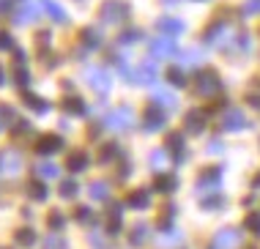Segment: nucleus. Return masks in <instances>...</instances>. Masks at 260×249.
Instances as JSON below:
<instances>
[{
	"label": "nucleus",
	"mask_w": 260,
	"mask_h": 249,
	"mask_svg": "<svg viewBox=\"0 0 260 249\" xmlns=\"http://www.w3.org/2000/svg\"><path fill=\"white\" fill-rule=\"evenodd\" d=\"M104 126L112 132H126L135 126V110L132 107H118V110H112L107 118H104Z\"/></svg>",
	"instance_id": "obj_1"
},
{
	"label": "nucleus",
	"mask_w": 260,
	"mask_h": 249,
	"mask_svg": "<svg viewBox=\"0 0 260 249\" xmlns=\"http://www.w3.org/2000/svg\"><path fill=\"white\" fill-rule=\"evenodd\" d=\"M99 17H102V22H107V25H118L129 17V6L121 3V0H104L102 9H99Z\"/></svg>",
	"instance_id": "obj_2"
},
{
	"label": "nucleus",
	"mask_w": 260,
	"mask_h": 249,
	"mask_svg": "<svg viewBox=\"0 0 260 249\" xmlns=\"http://www.w3.org/2000/svg\"><path fill=\"white\" fill-rule=\"evenodd\" d=\"M206 44H214V47H230L233 44V36H230V27L228 22H214L206 30Z\"/></svg>",
	"instance_id": "obj_3"
},
{
	"label": "nucleus",
	"mask_w": 260,
	"mask_h": 249,
	"mask_svg": "<svg viewBox=\"0 0 260 249\" xmlns=\"http://www.w3.org/2000/svg\"><path fill=\"white\" fill-rule=\"evenodd\" d=\"M222 186V167H208L206 173L198 178V183H194V189L200 192V195H211V192H219Z\"/></svg>",
	"instance_id": "obj_4"
},
{
	"label": "nucleus",
	"mask_w": 260,
	"mask_h": 249,
	"mask_svg": "<svg viewBox=\"0 0 260 249\" xmlns=\"http://www.w3.org/2000/svg\"><path fill=\"white\" fill-rule=\"evenodd\" d=\"M194 90H198L200 96H216L222 90V82H219V77H216L214 71H203V74L198 77Z\"/></svg>",
	"instance_id": "obj_5"
},
{
	"label": "nucleus",
	"mask_w": 260,
	"mask_h": 249,
	"mask_svg": "<svg viewBox=\"0 0 260 249\" xmlns=\"http://www.w3.org/2000/svg\"><path fill=\"white\" fill-rule=\"evenodd\" d=\"M19 167H22V156H19L17 151H11V148L0 151V173L3 175H17Z\"/></svg>",
	"instance_id": "obj_6"
},
{
	"label": "nucleus",
	"mask_w": 260,
	"mask_h": 249,
	"mask_svg": "<svg viewBox=\"0 0 260 249\" xmlns=\"http://www.w3.org/2000/svg\"><path fill=\"white\" fill-rule=\"evenodd\" d=\"M241 244V230H236V227H224L214 236V246L216 249H236Z\"/></svg>",
	"instance_id": "obj_7"
},
{
	"label": "nucleus",
	"mask_w": 260,
	"mask_h": 249,
	"mask_svg": "<svg viewBox=\"0 0 260 249\" xmlns=\"http://www.w3.org/2000/svg\"><path fill=\"white\" fill-rule=\"evenodd\" d=\"M165 120H167L165 110H161L159 104H151L148 110H145V115H143V126H145L148 132H159L161 126H165Z\"/></svg>",
	"instance_id": "obj_8"
},
{
	"label": "nucleus",
	"mask_w": 260,
	"mask_h": 249,
	"mask_svg": "<svg viewBox=\"0 0 260 249\" xmlns=\"http://www.w3.org/2000/svg\"><path fill=\"white\" fill-rule=\"evenodd\" d=\"M244 126H247V115H244L238 107H230V110L224 112V118H222V129H228V132H241Z\"/></svg>",
	"instance_id": "obj_9"
},
{
	"label": "nucleus",
	"mask_w": 260,
	"mask_h": 249,
	"mask_svg": "<svg viewBox=\"0 0 260 249\" xmlns=\"http://www.w3.org/2000/svg\"><path fill=\"white\" fill-rule=\"evenodd\" d=\"M165 151L173 156L175 165H181V162L186 159V148H184V134H170L165 142Z\"/></svg>",
	"instance_id": "obj_10"
},
{
	"label": "nucleus",
	"mask_w": 260,
	"mask_h": 249,
	"mask_svg": "<svg viewBox=\"0 0 260 249\" xmlns=\"http://www.w3.org/2000/svg\"><path fill=\"white\" fill-rule=\"evenodd\" d=\"M41 9H44V3H36V0H27V3L19 9V14H17V22L19 25H30V22H36V19L41 17Z\"/></svg>",
	"instance_id": "obj_11"
},
{
	"label": "nucleus",
	"mask_w": 260,
	"mask_h": 249,
	"mask_svg": "<svg viewBox=\"0 0 260 249\" xmlns=\"http://www.w3.org/2000/svg\"><path fill=\"white\" fill-rule=\"evenodd\" d=\"M132 82H135V85H153V82H156V63H153V60H143V66L132 74Z\"/></svg>",
	"instance_id": "obj_12"
},
{
	"label": "nucleus",
	"mask_w": 260,
	"mask_h": 249,
	"mask_svg": "<svg viewBox=\"0 0 260 249\" xmlns=\"http://www.w3.org/2000/svg\"><path fill=\"white\" fill-rule=\"evenodd\" d=\"M63 148V140L58 137V134H41V137L36 140V151L41 156H52V153H58Z\"/></svg>",
	"instance_id": "obj_13"
},
{
	"label": "nucleus",
	"mask_w": 260,
	"mask_h": 249,
	"mask_svg": "<svg viewBox=\"0 0 260 249\" xmlns=\"http://www.w3.org/2000/svg\"><path fill=\"white\" fill-rule=\"evenodd\" d=\"M85 80H88V85L93 90H102V94H107L110 90V74L104 69H88V74H85Z\"/></svg>",
	"instance_id": "obj_14"
},
{
	"label": "nucleus",
	"mask_w": 260,
	"mask_h": 249,
	"mask_svg": "<svg viewBox=\"0 0 260 249\" xmlns=\"http://www.w3.org/2000/svg\"><path fill=\"white\" fill-rule=\"evenodd\" d=\"M151 55L153 58H170L175 55V41L170 36H165V39H153L151 41Z\"/></svg>",
	"instance_id": "obj_15"
},
{
	"label": "nucleus",
	"mask_w": 260,
	"mask_h": 249,
	"mask_svg": "<svg viewBox=\"0 0 260 249\" xmlns=\"http://www.w3.org/2000/svg\"><path fill=\"white\" fill-rule=\"evenodd\" d=\"M206 123H208V112L206 110H189L186 112V129L192 134H200Z\"/></svg>",
	"instance_id": "obj_16"
},
{
	"label": "nucleus",
	"mask_w": 260,
	"mask_h": 249,
	"mask_svg": "<svg viewBox=\"0 0 260 249\" xmlns=\"http://www.w3.org/2000/svg\"><path fill=\"white\" fill-rule=\"evenodd\" d=\"M121 211H123L121 203H112V208L107 213V233H110V236H118V233H121V225H123Z\"/></svg>",
	"instance_id": "obj_17"
},
{
	"label": "nucleus",
	"mask_w": 260,
	"mask_h": 249,
	"mask_svg": "<svg viewBox=\"0 0 260 249\" xmlns=\"http://www.w3.org/2000/svg\"><path fill=\"white\" fill-rule=\"evenodd\" d=\"M156 27L165 36H178V33H184L186 30V25L181 22V19H173V17H161V19H156Z\"/></svg>",
	"instance_id": "obj_18"
},
{
	"label": "nucleus",
	"mask_w": 260,
	"mask_h": 249,
	"mask_svg": "<svg viewBox=\"0 0 260 249\" xmlns=\"http://www.w3.org/2000/svg\"><path fill=\"white\" fill-rule=\"evenodd\" d=\"M153 104H159L161 110H175L178 107V99H175V94H170V90H165V88H156L153 90Z\"/></svg>",
	"instance_id": "obj_19"
},
{
	"label": "nucleus",
	"mask_w": 260,
	"mask_h": 249,
	"mask_svg": "<svg viewBox=\"0 0 260 249\" xmlns=\"http://www.w3.org/2000/svg\"><path fill=\"white\" fill-rule=\"evenodd\" d=\"M126 205H129V208H148V205H151V192L148 189L132 192V195L126 197Z\"/></svg>",
	"instance_id": "obj_20"
},
{
	"label": "nucleus",
	"mask_w": 260,
	"mask_h": 249,
	"mask_svg": "<svg viewBox=\"0 0 260 249\" xmlns=\"http://www.w3.org/2000/svg\"><path fill=\"white\" fill-rule=\"evenodd\" d=\"M22 102H25V107H27V110H36L39 115H44V112H50V104H47L44 99H41V96H33V94H27V90L22 94Z\"/></svg>",
	"instance_id": "obj_21"
},
{
	"label": "nucleus",
	"mask_w": 260,
	"mask_h": 249,
	"mask_svg": "<svg viewBox=\"0 0 260 249\" xmlns=\"http://www.w3.org/2000/svg\"><path fill=\"white\" fill-rule=\"evenodd\" d=\"M203 60H206V52H203V49H186V52L181 55V66L184 69H194V66H200Z\"/></svg>",
	"instance_id": "obj_22"
},
{
	"label": "nucleus",
	"mask_w": 260,
	"mask_h": 249,
	"mask_svg": "<svg viewBox=\"0 0 260 249\" xmlns=\"http://www.w3.org/2000/svg\"><path fill=\"white\" fill-rule=\"evenodd\" d=\"M63 110H66L69 115H85L88 107L80 96H69V99H63Z\"/></svg>",
	"instance_id": "obj_23"
},
{
	"label": "nucleus",
	"mask_w": 260,
	"mask_h": 249,
	"mask_svg": "<svg viewBox=\"0 0 260 249\" xmlns=\"http://www.w3.org/2000/svg\"><path fill=\"white\" fill-rule=\"evenodd\" d=\"M66 167L72 170V173H82V170L88 167V153L85 151H77L69 156V162H66Z\"/></svg>",
	"instance_id": "obj_24"
},
{
	"label": "nucleus",
	"mask_w": 260,
	"mask_h": 249,
	"mask_svg": "<svg viewBox=\"0 0 260 249\" xmlns=\"http://www.w3.org/2000/svg\"><path fill=\"white\" fill-rule=\"evenodd\" d=\"M82 44L90 47V49L102 47V30L99 27H85V30H82Z\"/></svg>",
	"instance_id": "obj_25"
},
{
	"label": "nucleus",
	"mask_w": 260,
	"mask_h": 249,
	"mask_svg": "<svg viewBox=\"0 0 260 249\" xmlns=\"http://www.w3.org/2000/svg\"><path fill=\"white\" fill-rule=\"evenodd\" d=\"M90 197H93V200H110V183L107 181H93V183H90Z\"/></svg>",
	"instance_id": "obj_26"
},
{
	"label": "nucleus",
	"mask_w": 260,
	"mask_h": 249,
	"mask_svg": "<svg viewBox=\"0 0 260 249\" xmlns=\"http://www.w3.org/2000/svg\"><path fill=\"white\" fill-rule=\"evenodd\" d=\"M41 3H44V11L50 14V17L55 19V22H60V25H63V22L69 19V17H66V11H63L60 6L55 3V0H41Z\"/></svg>",
	"instance_id": "obj_27"
},
{
	"label": "nucleus",
	"mask_w": 260,
	"mask_h": 249,
	"mask_svg": "<svg viewBox=\"0 0 260 249\" xmlns=\"http://www.w3.org/2000/svg\"><path fill=\"white\" fill-rule=\"evenodd\" d=\"M148 233H151V227H148V225L137 222V225H135V230H132V246H143L145 241H148Z\"/></svg>",
	"instance_id": "obj_28"
},
{
	"label": "nucleus",
	"mask_w": 260,
	"mask_h": 249,
	"mask_svg": "<svg viewBox=\"0 0 260 249\" xmlns=\"http://www.w3.org/2000/svg\"><path fill=\"white\" fill-rule=\"evenodd\" d=\"M175 183H178V181H175L173 175L159 173V175H156V181H153V189H156V192H173V189H175Z\"/></svg>",
	"instance_id": "obj_29"
},
{
	"label": "nucleus",
	"mask_w": 260,
	"mask_h": 249,
	"mask_svg": "<svg viewBox=\"0 0 260 249\" xmlns=\"http://www.w3.org/2000/svg\"><path fill=\"white\" fill-rule=\"evenodd\" d=\"M181 241H184V236H181L178 230H167L165 236L159 238V246H161V249H170V246H178Z\"/></svg>",
	"instance_id": "obj_30"
},
{
	"label": "nucleus",
	"mask_w": 260,
	"mask_h": 249,
	"mask_svg": "<svg viewBox=\"0 0 260 249\" xmlns=\"http://www.w3.org/2000/svg\"><path fill=\"white\" fill-rule=\"evenodd\" d=\"M27 195L33 197V200H39V203H44L47 200V195H50V192H47V186L41 181H30V186H27Z\"/></svg>",
	"instance_id": "obj_31"
},
{
	"label": "nucleus",
	"mask_w": 260,
	"mask_h": 249,
	"mask_svg": "<svg viewBox=\"0 0 260 249\" xmlns=\"http://www.w3.org/2000/svg\"><path fill=\"white\" fill-rule=\"evenodd\" d=\"M36 173H39V178H47V181H50V178H58L60 175V167L52 165V162H44V165L36 167Z\"/></svg>",
	"instance_id": "obj_32"
},
{
	"label": "nucleus",
	"mask_w": 260,
	"mask_h": 249,
	"mask_svg": "<svg viewBox=\"0 0 260 249\" xmlns=\"http://www.w3.org/2000/svg\"><path fill=\"white\" fill-rule=\"evenodd\" d=\"M115 156H121V148H118L115 142H107V145L99 151V162H102V165H107L110 159H115Z\"/></svg>",
	"instance_id": "obj_33"
},
{
	"label": "nucleus",
	"mask_w": 260,
	"mask_h": 249,
	"mask_svg": "<svg viewBox=\"0 0 260 249\" xmlns=\"http://www.w3.org/2000/svg\"><path fill=\"white\" fill-rule=\"evenodd\" d=\"M17 244L33 246V244H36V230H30V227H22V230H17Z\"/></svg>",
	"instance_id": "obj_34"
},
{
	"label": "nucleus",
	"mask_w": 260,
	"mask_h": 249,
	"mask_svg": "<svg viewBox=\"0 0 260 249\" xmlns=\"http://www.w3.org/2000/svg\"><path fill=\"white\" fill-rule=\"evenodd\" d=\"M14 82H17V85H22V88H25V85L27 82H30V74H27V69H25V60H19L17 63V69H14Z\"/></svg>",
	"instance_id": "obj_35"
},
{
	"label": "nucleus",
	"mask_w": 260,
	"mask_h": 249,
	"mask_svg": "<svg viewBox=\"0 0 260 249\" xmlns=\"http://www.w3.org/2000/svg\"><path fill=\"white\" fill-rule=\"evenodd\" d=\"M167 80H170L173 85H186L184 66H173V69H167Z\"/></svg>",
	"instance_id": "obj_36"
},
{
	"label": "nucleus",
	"mask_w": 260,
	"mask_h": 249,
	"mask_svg": "<svg viewBox=\"0 0 260 249\" xmlns=\"http://www.w3.org/2000/svg\"><path fill=\"white\" fill-rule=\"evenodd\" d=\"M77 192H80V186H77V181H74V178H66V181L60 183V195L66 197V200H72V197L77 195Z\"/></svg>",
	"instance_id": "obj_37"
},
{
	"label": "nucleus",
	"mask_w": 260,
	"mask_h": 249,
	"mask_svg": "<svg viewBox=\"0 0 260 249\" xmlns=\"http://www.w3.org/2000/svg\"><path fill=\"white\" fill-rule=\"evenodd\" d=\"M151 165H153V170H165V165H167V151L165 148H159V151L151 153Z\"/></svg>",
	"instance_id": "obj_38"
},
{
	"label": "nucleus",
	"mask_w": 260,
	"mask_h": 249,
	"mask_svg": "<svg viewBox=\"0 0 260 249\" xmlns=\"http://www.w3.org/2000/svg\"><path fill=\"white\" fill-rule=\"evenodd\" d=\"M44 249H69V244H66V238H63V236L55 233V236H50L44 241Z\"/></svg>",
	"instance_id": "obj_39"
},
{
	"label": "nucleus",
	"mask_w": 260,
	"mask_h": 249,
	"mask_svg": "<svg viewBox=\"0 0 260 249\" xmlns=\"http://www.w3.org/2000/svg\"><path fill=\"white\" fill-rule=\"evenodd\" d=\"M47 225H50V230H60V227L66 225V219H63V213H60V211H52V213H50V219H47Z\"/></svg>",
	"instance_id": "obj_40"
},
{
	"label": "nucleus",
	"mask_w": 260,
	"mask_h": 249,
	"mask_svg": "<svg viewBox=\"0 0 260 249\" xmlns=\"http://www.w3.org/2000/svg\"><path fill=\"white\" fill-rule=\"evenodd\" d=\"M244 227H247V230H252L255 236H260V213H249L247 222H244Z\"/></svg>",
	"instance_id": "obj_41"
},
{
	"label": "nucleus",
	"mask_w": 260,
	"mask_h": 249,
	"mask_svg": "<svg viewBox=\"0 0 260 249\" xmlns=\"http://www.w3.org/2000/svg\"><path fill=\"white\" fill-rule=\"evenodd\" d=\"M140 36H143V30H126V33L118 36V41H121V44H135Z\"/></svg>",
	"instance_id": "obj_42"
},
{
	"label": "nucleus",
	"mask_w": 260,
	"mask_h": 249,
	"mask_svg": "<svg viewBox=\"0 0 260 249\" xmlns=\"http://www.w3.org/2000/svg\"><path fill=\"white\" fill-rule=\"evenodd\" d=\"M173 213H175V208H167L165 213H161V219H159L161 230H170V227H173Z\"/></svg>",
	"instance_id": "obj_43"
},
{
	"label": "nucleus",
	"mask_w": 260,
	"mask_h": 249,
	"mask_svg": "<svg viewBox=\"0 0 260 249\" xmlns=\"http://www.w3.org/2000/svg\"><path fill=\"white\" fill-rule=\"evenodd\" d=\"M219 205H222L219 192H211V197H206V200H203V208H219Z\"/></svg>",
	"instance_id": "obj_44"
},
{
	"label": "nucleus",
	"mask_w": 260,
	"mask_h": 249,
	"mask_svg": "<svg viewBox=\"0 0 260 249\" xmlns=\"http://www.w3.org/2000/svg\"><path fill=\"white\" fill-rule=\"evenodd\" d=\"M77 222H82V225L93 222V213H90V208H77Z\"/></svg>",
	"instance_id": "obj_45"
},
{
	"label": "nucleus",
	"mask_w": 260,
	"mask_h": 249,
	"mask_svg": "<svg viewBox=\"0 0 260 249\" xmlns=\"http://www.w3.org/2000/svg\"><path fill=\"white\" fill-rule=\"evenodd\" d=\"M244 14H260V0H247V3H244V9H241Z\"/></svg>",
	"instance_id": "obj_46"
},
{
	"label": "nucleus",
	"mask_w": 260,
	"mask_h": 249,
	"mask_svg": "<svg viewBox=\"0 0 260 249\" xmlns=\"http://www.w3.org/2000/svg\"><path fill=\"white\" fill-rule=\"evenodd\" d=\"M206 151H208V153H214V156H222V153H224V145H222L219 140H211Z\"/></svg>",
	"instance_id": "obj_47"
},
{
	"label": "nucleus",
	"mask_w": 260,
	"mask_h": 249,
	"mask_svg": "<svg viewBox=\"0 0 260 249\" xmlns=\"http://www.w3.org/2000/svg\"><path fill=\"white\" fill-rule=\"evenodd\" d=\"M115 66H118V71H121L126 80H132V71H129V63H126V58H115Z\"/></svg>",
	"instance_id": "obj_48"
},
{
	"label": "nucleus",
	"mask_w": 260,
	"mask_h": 249,
	"mask_svg": "<svg viewBox=\"0 0 260 249\" xmlns=\"http://www.w3.org/2000/svg\"><path fill=\"white\" fill-rule=\"evenodd\" d=\"M11 47H14L11 36L9 33H0V49H11Z\"/></svg>",
	"instance_id": "obj_49"
},
{
	"label": "nucleus",
	"mask_w": 260,
	"mask_h": 249,
	"mask_svg": "<svg viewBox=\"0 0 260 249\" xmlns=\"http://www.w3.org/2000/svg\"><path fill=\"white\" fill-rule=\"evenodd\" d=\"M14 132H17V134H27V132H30V123H25V120H19V123H17V129H14Z\"/></svg>",
	"instance_id": "obj_50"
},
{
	"label": "nucleus",
	"mask_w": 260,
	"mask_h": 249,
	"mask_svg": "<svg viewBox=\"0 0 260 249\" xmlns=\"http://www.w3.org/2000/svg\"><path fill=\"white\" fill-rule=\"evenodd\" d=\"M0 115H3L6 120H14V110L11 107H0Z\"/></svg>",
	"instance_id": "obj_51"
},
{
	"label": "nucleus",
	"mask_w": 260,
	"mask_h": 249,
	"mask_svg": "<svg viewBox=\"0 0 260 249\" xmlns=\"http://www.w3.org/2000/svg\"><path fill=\"white\" fill-rule=\"evenodd\" d=\"M9 6H11V0H0V11H6Z\"/></svg>",
	"instance_id": "obj_52"
},
{
	"label": "nucleus",
	"mask_w": 260,
	"mask_h": 249,
	"mask_svg": "<svg viewBox=\"0 0 260 249\" xmlns=\"http://www.w3.org/2000/svg\"><path fill=\"white\" fill-rule=\"evenodd\" d=\"M6 85V74H3V69H0V88Z\"/></svg>",
	"instance_id": "obj_53"
},
{
	"label": "nucleus",
	"mask_w": 260,
	"mask_h": 249,
	"mask_svg": "<svg viewBox=\"0 0 260 249\" xmlns=\"http://www.w3.org/2000/svg\"><path fill=\"white\" fill-rule=\"evenodd\" d=\"M3 126H6V123H3V115H0V129H3Z\"/></svg>",
	"instance_id": "obj_54"
}]
</instances>
